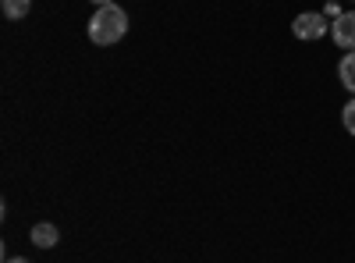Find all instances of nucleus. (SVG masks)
<instances>
[{
	"label": "nucleus",
	"mask_w": 355,
	"mask_h": 263,
	"mask_svg": "<svg viewBox=\"0 0 355 263\" xmlns=\"http://www.w3.org/2000/svg\"><path fill=\"white\" fill-rule=\"evenodd\" d=\"M334 43L338 46H345V50H355V11H348V15H341V18H334Z\"/></svg>",
	"instance_id": "nucleus-3"
},
{
	"label": "nucleus",
	"mask_w": 355,
	"mask_h": 263,
	"mask_svg": "<svg viewBox=\"0 0 355 263\" xmlns=\"http://www.w3.org/2000/svg\"><path fill=\"white\" fill-rule=\"evenodd\" d=\"M338 75H341V85L348 93H355V50H348L341 57V65H338Z\"/></svg>",
	"instance_id": "nucleus-5"
},
{
	"label": "nucleus",
	"mask_w": 355,
	"mask_h": 263,
	"mask_svg": "<svg viewBox=\"0 0 355 263\" xmlns=\"http://www.w3.org/2000/svg\"><path fill=\"white\" fill-rule=\"evenodd\" d=\"M323 15H327V18H341V8H338L334 0H331V4H327V11H323Z\"/></svg>",
	"instance_id": "nucleus-8"
},
{
	"label": "nucleus",
	"mask_w": 355,
	"mask_h": 263,
	"mask_svg": "<svg viewBox=\"0 0 355 263\" xmlns=\"http://www.w3.org/2000/svg\"><path fill=\"white\" fill-rule=\"evenodd\" d=\"M93 4H100V8H103V4H114V0H93Z\"/></svg>",
	"instance_id": "nucleus-9"
},
{
	"label": "nucleus",
	"mask_w": 355,
	"mask_h": 263,
	"mask_svg": "<svg viewBox=\"0 0 355 263\" xmlns=\"http://www.w3.org/2000/svg\"><path fill=\"white\" fill-rule=\"evenodd\" d=\"M8 263H28V260H21V256H18V260H8Z\"/></svg>",
	"instance_id": "nucleus-10"
},
{
	"label": "nucleus",
	"mask_w": 355,
	"mask_h": 263,
	"mask_svg": "<svg viewBox=\"0 0 355 263\" xmlns=\"http://www.w3.org/2000/svg\"><path fill=\"white\" fill-rule=\"evenodd\" d=\"M341 125H345L348 135H355V100L345 103V110H341Z\"/></svg>",
	"instance_id": "nucleus-7"
},
{
	"label": "nucleus",
	"mask_w": 355,
	"mask_h": 263,
	"mask_svg": "<svg viewBox=\"0 0 355 263\" xmlns=\"http://www.w3.org/2000/svg\"><path fill=\"white\" fill-rule=\"evenodd\" d=\"M0 8H4V18L21 22L28 15V8H33V0H0Z\"/></svg>",
	"instance_id": "nucleus-6"
},
{
	"label": "nucleus",
	"mask_w": 355,
	"mask_h": 263,
	"mask_svg": "<svg viewBox=\"0 0 355 263\" xmlns=\"http://www.w3.org/2000/svg\"><path fill=\"white\" fill-rule=\"evenodd\" d=\"M125 33H128V15L117 4H103L93 18H89V40L96 46H114Z\"/></svg>",
	"instance_id": "nucleus-1"
},
{
	"label": "nucleus",
	"mask_w": 355,
	"mask_h": 263,
	"mask_svg": "<svg viewBox=\"0 0 355 263\" xmlns=\"http://www.w3.org/2000/svg\"><path fill=\"white\" fill-rule=\"evenodd\" d=\"M291 33L299 36V40H323V36H327V15H320V11H302V15H295Z\"/></svg>",
	"instance_id": "nucleus-2"
},
{
	"label": "nucleus",
	"mask_w": 355,
	"mask_h": 263,
	"mask_svg": "<svg viewBox=\"0 0 355 263\" xmlns=\"http://www.w3.org/2000/svg\"><path fill=\"white\" fill-rule=\"evenodd\" d=\"M57 242H61V231H57L53 224H36L33 228V246H40V249H53Z\"/></svg>",
	"instance_id": "nucleus-4"
}]
</instances>
